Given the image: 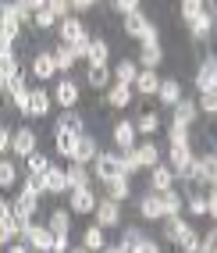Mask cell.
Segmentation results:
<instances>
[{
  "mask_svg": "<svg viewBox=\"0 0 217 253\" xmlns=\"http://www.w3.org/2000/svg\"><path fill=\"white\" fill-rule=\"evenodd\" d=\"M82 139V125H72V122H57V132H54V143H57V154L61 157H75V146Z\"/></svg>",
  "mask_w": 217,
  "mask_h": 253,
  "instance_id": "6da1fadb",
  "label": "cell"
},
{
  "mask_svg": "<svg viewBox=\"0 0 217 253\" xmlns=\"http://www.w3.org/2000/svg\"><path fill=\"white\" fill-rule=\"evenodd\" d=\"M125 32H128V36H136V40H143V43H153V40H157V25L146 22L139 11L125 14Z\"/></svg>",
  "mask_w": 217,
  "mask_h": 253,
  "instance_id": "7a4b0ae2",
  "label": "cell"
},
{
  "mask_svg": "<svg viewBox=\"0 0 217 253\" xmlns=\"http://www.w3.org/2000/svg\"><path fill=\"white\" fill-rule=\"evenodd\" d=\"M96 217H100V225L104 228H114L121 221V207H118V200L107 196V200H96Z\"/></svg>",
  "mask_w": 217,
  "mask_h": 253,
  "instance_id": "3957f363",
  "label": "cell"
},
{
  "mask_svg": "<svg viewBox=\"0 0 217 253\" xmlns=\"http://www.w3.org/2000/svg\"><path fill=\"white\" fill-rule=\"evenodd\" d=\"M25 239H29V246H36V250H54V232L50 228H43V225H25Z\"/></svg>",
  "mask_w": 217,
  "mask_h": 253,
  "instance_id": "277c9868",
  "label": "cell"
},
{
  "mask_svg": "<svg viewBox=\"0 0 217 253\" xmlns=\"http://www.w3.org/2000/svg\"><path fill=\"white\" fill-rule=\"evenodd\" d=\"M196 89L207 93V89H217V57H207L203 68L196 72Z\"/></svg>",
  "mask_w": 217,
  "mask_h": 253,
  "instance_id": "5b68a950",
  "label": "cell"
},
{
  "mask_svg": "<svg viewBox=\"0 0 217 253\" xmlns=\"http://www.w3.org/2000/svg\"><path fill=\"white\" fill-rule=\"evenodd\" d=\"M96 175L100 178H114V175H125L121 171V157H114V154H96Z\"/></svg>",
  "mask_w": 217,
  "mask_h": 253,
  "instance_id": "8992f818",
  "label": "cell"
},
{
  "mask_svg": "<svg viewBox=\"0 0 217 253\" xmlns=\"http://www.w3.org/2000/svg\"><path fill=\"white\" fill-rule=\"evenodd\" d=\"M72 211H75V214L96 211V196L89 193V185H78V189H72Z\"/></svg>",
  "mask_w": 217,
  "mask_h": 253,
  "instance_id": "52a82bcc",
  "label": "cell"
},
{
  "mask_svg": "<svg viewBox=\"0 0 217 253\" xmlns=\"http://www.w3.org/2000/svg\"><path fill=\"white\" fill-rule=\"evenodd\" d=\"M11 150H14L18 157H29V154H36V132H29V128L14 132V136H11Z\"/></svg>",
  "mask_w": 217,
  "mask_h": 253,
  "instance_id": "ba28073f",
  "label": "cell"
},
{
  "mask_svg": "<svg viewBox=\"0 0 217 253\" xmlns=\"http://www.w3.org/2000/svg\"><path fill=\"white\" fill-rule=\"evenodd\" d=\"M54 100L61 107H75L78 104V86L72 79H64V82H57V89H54Z\"/></svg>",
  "mask_w": 217,
  "mask_h": 253,
  "instance_id": "9c48e42d",
  "label": "cell"
},
{
  "mask_svg": "<svg viewBox=\"0 0 217 253\" xmlns=\"http://www.w3.org/2000/svg\"><path fill=\"white\" fill-rule=\"evenodd\" d=\"M86 36H89V32L82 29V22H78V18H64V22H61V40L68 43V46H75L78 40H86Z\"/></svg>",
  "mask_w": 217,
  "mask_h": 253,
  "instance_id": "30bf717a",
  "label": "cell"
},
{
  "mask_svg": "<svg viewBox=\"0 0 217 253\" xmlns=\"http://www.w3.org/2000/svg\"><path fill=\"white\" fill-rule=\"evenodd\" d=\"M139 214L149 217V221H153V217H164V204H160V193H157V189L146 193V196L139 200Z\"/></svg>",
  "mask_w": 217,
  "mask_h": 253,
  "instance_id": "8fae6325",
  "label": "cell"
},
{
  "mask_svg": "<svg viewBox=\"0 0 217 253\" xmlns=\"http://www.w3.org/2000/svg\"><path fill=\"white\" fill-rule=\"evenodd\" d=\"M149 182H153V189H157V193L171 189V182H175V168H168V164H153V175H149Z\"/></svg>",
  "mask_w": 217,
  "mask_h": 253,
  "instance_id": "7c38bea8",
  "label": "cell"
},
{
  "mask_svg": "<svg viewBox=\"0 0 217 253\" xmlns=\"http://www.w3.org/2000/svg\"><path fill=\"white\" fill-rule=\"evenodd\" d=\"M36 193H29V189H22V196H18V204H14V214L22 217V221H32V214H36Z\"/></svg>",
  "mask_w": 217,
  "mask_h": 253,
  "instance_id": "4fadbf2b",
  "label": "cell"
},
{
  "mask_svg": "<svg viewBox=\"0 0 217 253\" xmlns=\"http://www.w3.org/2000/svg\"><path fill=\"white\" fill-rule=\"evenodd\" d=\"M43 175H46V193H64L68 189V171H61V168L50 164Z\"/></svg>",
  "mask_w": 217,
  "mask_h": 253,
  "instance_id": "5bb4252c",
  "label": "cell"
},
{
  "mask_svg": "<svg viewBox=\"0 0 217 253\" xmlns=\"http://www.w3.org/2000/svg\"><path fill=\"white\" fill-rule=\"evenodd\" d=\"M196 122V100H178L175 104V125H192Z\"/></svg>",
  "mask_w": 217,
  "mask_h": 253,
  "instance_id": "9a60e30c",
  "label": "cell"
},
{
  "mask_svg": "<svg viewBox=\"0 0 217 253\" xmlns=\"http://www.w3.org/2000/svg\"><path fill=\"white\" fill-rule=\"evenodd\" d=\"M132 89H139L143 96H149V93H157V89H160V79L153 75V68H146V72H139L136 82H132Z\"/></svg>",
  "mask_w": 217,
  "mask_h": 253,
  "instance_id": "2e32d148",
  "label": "cell"
},
{
  "mask_svg": "<svg viewBox=\"0 0 217 253\" xmlns=\"http://www.w3.org/2000/svg\"><path fill=\"white\" fill-rule=\"evenodd\" d=\"M189 25H192V36H196V40H207V36H210V25H214V11H199Z\"/></svg>",
  "mask_w": 217,
  "mask_h": 253,
  "instance_id": "e0dca14e",
  "label": "cell"
},
{
  "mask_svg": "<svg viewBox=\"0 0 217 253\" xmlns=\"http://www.w3.org/2000/svg\"><path fill=\"white\" fill-rule=\"evenodd\" d=\"M57 72V61H54V54H39L36 61H32V75L36 79H50Z\"/></svg>",
  "mask_w": 217,
  "mask_h": 253,
  "instance_id": "ac0fdd59",
  "label": "cell"
},
{
  "mask_svg": "<svg viewBox=\"0 0 217 253\" xmlns=\"http://www.w3.org/2000/svg\"><path fill=\"white\" fill-rule=\"evenodd\" d=\"M189 164H192L189 146H171V168H175V175H185Z\"/></svg>",
  "mask_w": 217,
  "mask_h": 253,
  "instance_id": "d6986e66",
  "label": "cell"
},
{
  "mask_svg": "<svg viewBox=\"0 0 217 253\" xmlns=\"http://www.w3.org/2000/svg\"><path fill=\"white\" fill-rule=\"evenodd\" d=\"M114 143H118L121 150H132V146H136V125H132V122H121L118 128H114Z\"/></svg>",
  "mask_w": 217,
  "mask_h": 253,
  "instance_id": "ffe728a7",
  "label": "cell"
},
{
  "mask_svg": "<svg viewBox=\"0 0 217 253\" xmlns=\"http://www.w3.org/2000/svg\"><path fill=\"white\" fill-rule=\"evenodd\" d=\"M46 111H50V96H46L43 89H32V96H29V114H32V118H46Z\"/></svg>",
  "mask_w": 217,
  "mask_h": 253,
  "instance_id": "44dd1931",
  "label": "cell"
},
{
  "mask_svg": "<svg viewBox=\"0 0 217 253\" xmlns=\"http://www.w3.org/2000/svg\"><path fill=\"white\" fill-rule=\"evenodd\" d=\"M136 154H139V168H153V164H160V150H157V143H139Z\"/></svg>",
  "mask_w": 217,
  "mask_h": 253,
  "instance_id": "7402d4cb",
  "label": "cell"
},
{
  "mask_svg": "<svg viewBox=\"0 0 217 253\" xmlns=\"http://www.w3.org/2000/svg\"><path fill=\"white\" fill-rule=\"evenodd\" d=\"M139 61L146 64V68H157V64L164 61V50H160V43L153 40V43H143V54H139Z\"/></svg>",
  "mask_w": 217,
  "mask_h": 253,
  "instance_id": "603a6c76",
  "label": "cell"
},
{
  "mask_svg": "<svg viewBox=\"0 0 217 253\" xmlns=\"http://www.w3.org/2000/svg\"><path fill=\"white\" fill-rule=\"evenodd\" d=\"M107 100H110V107H125L128 100H132V86H128V82H114Z\"/></svg>",
  "mask_w": 217,
  "mask_h": 253,
  "instance_id": "cb8c5ba5",
  "label": "cell"
},
{
  "mask_svg": "<svg viewBox=\"0 0 217 253\" xmlns=\"http://www.w3.org/2000/svg\"><path fill=\"white\" fill-rule=\"evenodd\" d=\"M104 185H107V196H114V200H125L128 196V175H114Z\"/></svg>",
  "mask_w": 217,
  "mask_h": 253,
  "instance_id": "d4e9b609",
  "label": "cell"
},
{
  "mask_svg": "<svg viewBox=\"0 0 217 253\" xmlns=\"http://www.w3.org/2000/svg\"><path fill=\"white\" fill-rule=\"evenodd\" d=\"M78 185H89V175H86V164L75 161L68 168V189H78Z\"/></svg>",
  "mask_w": 217,
  "mask_h": 253,
  "instance_id": "484cf974",
  "label": "cell"
},
{
  "mask_svg": "<svg viewBox=\"0 0 217 253\" xmlns=\"http://www.w3.org/2000/svg\"><path fill=\"white\" fill-rule=\"evenodd\" d=\"M54 61H57V72H68L78 57H75V50H72L68 43H61V46H57V54H54Z\"/></svg>",
  "mask_w": 217,
  "mask_h": 253,
  "instance_id": "4316f807",
  "label": "cell"
},
{
  "mask_svg": "<svg viewBox=\"0 0 217 253\" xmlns=\"http://www.w3.org/2000/svg\"><path fill=\"white\" fill-rule=\"evenodd\" d=\"M114 75H118V82H136L139 79V68H136V61H118V68H114Z\"/></svg>",
  "mask_w": 217,
  "mask_h": 253,
  "instance_id": "83f0119b",
  "label": "cell"
},
{
  "mask_svg": "<svg viewBox=\"0 0 217 253\" xmlns=\"http://www.w3.org/2000/svg\"><path fill=\"white\" fill-rule=\"evenodd\" d=\"M93 157H96V143H93L89 136H82L78 146H75V157H72V161H82V164H86V161H93Z\"/></svg>",
  "mask_w": 217,
  "mask_h": 253,
  "instance_id": "f1b7e54d",
  "label": "cell"
},
{
  "mask_svg": "<svg viewBox=\"0 0 217 253\" xmlns=\"http://www.w3.org/2000/svg\"><path fill=\"white\" fill-rule=\"evenodd\" d=\"M50 232H54L57 239H68V214H64V211L50 214Z\"/></svg>",
  "mask_w": 217,
  "mask_h": 253,
  "instance_id": "f546056e",
  "label": "cell"
},
{
  "mask_svg": "<svg viewBox=\"0 0 217 253\" xmlns=\"http://www.w3.org/2000/svg\"><path fill=\"white\" fill-rule=\"evenodd\" d=\"M185 232H189V225L181 221L178 214H168V232H164V235H168L171 243H178V239H181V235H185Z\"/></svg>",
  "mask_w": 217,
  "mask_h": 253,
  "instance_id": "4dcf8cb0",
  "label": "cell"
},
{
  "mask_svg": "<svg viewBox=\"0 0 217 253\" xmlns=\"http://www.w3.org/2000/svg\"><path fill=\"white\" fill-rule=\"evenodd\" d=\"M157 93H160V100H164V104H171V107H175L178 100H181V93H178V82H175V79L160 82V89H157Z\"/></svg>",
  "mask_w": 217,
  "mask_h": 253,
  "instance_id": "1f68e13d",
  "label": "cell"
},
{
  "mask_svg": "<svg viewBox=\"0 0 217 253\" xmlns=\"http://www.w3.org/2000/svg\"><path fill=\"white\" fill-rule=\"evenodd\" d=\"M160 204H164V217H168V214H178V211H181V196H178L175 189H164V193H160Z\"/></svg>",
  "mask_w": 217,
  "mask_h": 253,
  "instance_id": "d6a6232c",
  "label": "cell"
},
{
  "mask_svg": "<svg viewBox=\"0 0 217 253\" xmlns=\"http://www.w3.org/2000/svg\"><path fill=\"white\" fill-rule=\"evenodd\" d=\"M107 82H110V72H107V64H93V68H89V86L104 89Z\"/></svg>",
  "mask_w": 217,
  "mask_h": 253,
  "instance_id": "836d02e7",
  "label": "cell"
},
{
  "mask_svg": "<svg viewBox=\"0 0 217 253\" xmlns=\"http://www.w3.org/2000/svg\"><path fill=\"white\" fill-rule=\"evenodd\" d=\"M86 61H93V64H107V43H104V40H93Z\"/></svg>",
  "mask_w": 217,
  "mask_h": 253,
  "instance_id": "e575fe53",
  "label": "cell"
},
{
  "mask_svg": "<svg viewBox=\"0 0 217 253\" xmlns=\"http://www.w3.org/2000/svg\"><path fill=\"white\" fill-rule=\"evenodd\" d=\"M86 250H104V225L86 228Z\"/></svg>",
  "mask_w": 217,
  "mask_h": 253,
  "instance_id": "d590c367",
  "label": "cell"
},
{
  "mask_svg": "<svg viewBox=\"0 0 217 253\" xmlns=\"http://www.w3.org/2000/svg\"><path fill=\"white\" fill-rule=\"evenodd\" d=\"M181 178H189V182H207V164H203V161H192L189 171L181 175Z\"/></svg>",
  "mask_w": 217,
  "mask_h": 253,
  "instance_id": "8d00e7d4",
  "label": "cell"
},
{
  "mask_svg": "<svg viewBox=\"0 0 217 253\" xmlns=\"http://www.w3.org/2000/svg\"><path fill=\"white\" fill-rule=\"evenodd\" d=\"M25 189L29 193H46V175H36V171H29V178H25Z\"/></svg>",
  "mask_w": 217,
  "mask_h": 253,
  "instance_id": "74e56055",
  "label": "cell"
},
{
  "mask_svg": "<svg viewBox=\"0 0 217 253\" xmlns=\"http://www.w3.org/2000/svg\"><path fill=\"white\" fill-rule=\"evenodd\" d=\"M121 171L132 175V171H139V154H136V146L125 150V157H121Z\"/></svg>",
  "mask_w": 217,
  "mask_h": 253,
  "instance_id": "f35d334b",
  "label": "cell"
},
{
  "mask_svg": "<svg viewBox=\"0 0 217 253\" xmlns=\"http://www.w3.org/2000/svg\"><path fill=\"white\" fill-rule=\"evenodd\" d=\"M0 75H4V82H11L14 75H18V64H14V54L0 57Z\"/></svg>",
  "mask_w": 217,
  "mask_h": 253,
  "instance_id": "ab89813d",
  "label": "cell"
},
{
  "mask_svg": "<svg viewBox=\"0 0 217 253\" xmlns=\"http://www.w3.org/2000/svg\"><path fill=\"white\" fill-rule=\"evenodd\" d=\"M178 246L192 253V250H203V239H199V235H196V232L189 228V232H185V235H181V239H178Z\"/></svg>",
  "mask_w": 217,
  "mask_h": 253,
  "instance_id": "60d3db41",
  "label": "cell"
},
{
  "mask_svg": "<svg viewBox=\"0 0 217 253\" xmlns=\"http://www.w3.org/2000/svg\"><path fill=\"white\" fill-rule=\"evenodd\" d=\"M199 11H203V0H181V18L185 22H192Z\"/></svg>",
  "mask_w": 217,
  "mask_h": 253,
  "instance_id": "b9f144b4",
  "label": "cell"
},
{
  "mask_svg": "<svg viewBox=\"0 0 217 253\" xmlns=\"http://www.w3.org/2000/svg\"><path fill=\"white\" fill-rule=\"evenodd\" d=\"M168 143H171V146H189V139H185V125H171Z\"/></svg>",
  "mask_w": 217,
  "mask_h": 253,
  "instance_id": "7bdbcfd3",
  "label": "cell"
},
{
  "mask_svg": "<svg viewBox=\"0 0 217 253\" xmlns=\"http://www.w3.org/2000/svg\"><path fill=\"white\" fill-rule=\"evenodd\" d=\"M199 107H203L207 114H217V89H207L203 96H199Z\"/></svg>",
  "mask_w": 217,
  "mask_h": 253,
  "instance_id": "ee69618b",
  "label": "cell"
},
{
  "mask_svg": "<svg viewBox=\"0 0 217 253\" xmlns=\"http://www.w3.org/2000/svg\"><path fill=\"white\" fill-rule=\"evenodd\" d=\"M14 178H18V171H14L11 161H0V185H11Z\"/></svg>",
  "mask_w": 217,
  "mask_h": 253,
  "instance_id": "f6af8a7d",
  "label": "cell"
},
{
  "mask_svg": "<svg viewBox=\"0 0 217 253\" xmlns=\"http://www.w3.org/2000/svg\"><path fill=\"white\" fill-rule=\"evenodd\" d=\"M157 128H160L157 114H139V132H146V136H149V132H157Z\"/></svg>",
  "mask_w": 217,
  "mask_h": 253,
  "instance_id": "bcb514c9",
  "label": "cell"
},
{
  "mask_svg": "<svg viewBox=\"0 0 217 253\" xmlns=\"http://www.w3.org/2000/svg\"><path fill=\"white\" fill-rule=\"evenodd\" d=\"M54 22H57V14L50 11V7H39V11H36V25H39V29H50Z\"/></svg>",
  "mask_w": 217,
  "mask_h": 253,
  "instance_id": "7dc6e473",
  "label": "cell"
},
{
  "mask_svg": "<svg viewBox=\"0 0 217 253\" xmlns=\"http://www.w3.org/2000/svg\"><path fill=\"white\" fill-rule=\"evenodd\" d=\"M50 168V161L43 157V154H29V171H36V175H43Z\"/></svg>",
  "mask_w": 217,
  "mask_h": 253,
  "instance_id": "c3c4849f",
  "label": "cell"
},
{
  "mask_svg": "<svg viewBox=\"0 0 217 253\" xmlns=\"http://www.w3.org/2000/svg\"><path fill=\"white\" fill-rule=\"evenodd\" d=\"M46 7L57 14V18H64L68 14V7H72V0H46Z\"/></svg>",
  "mask_w": 217,
  "mask_h": 253,
  "instance_id": "681fc988",
  "label": "cell"
},
{
  "mask_svg": "<svg viewBox=\"0 0 217 253\" xmlns=\"http://www.w3.org/2000/svg\"><path fill=\"white\" fill-rule=\"evenodd\" d=\"M139 243H143V235H136V232H125L121 250H139Z\"/></svg>",
  "mask_w": 217,
  "mask_h": 253,
  "instance_id": "f907efd6",
  "label": "cell"
},
{
  "mask_svg": "<svg viewBox=\"0 0 217 253\" xmlns=\"http://www.w3.org/2000/svg\"><path fill=\"white\" fill-rule=\"evenodd\" d=\"M203 250H207V253H217V228H210V232L203 235Z\"/></svg>",
  "mask_w": 217,
  "mask_h": 253,
  "instance_id": "816d5d0a",
  "label": "cell"
},
{
  "mask_svg": "<svg viewBox=\"0 0 217 253\" xmlns=\"http://www.w3.org/2000/svg\"><path fill=\"white\" fill-rule=\"evenodd\" d=\"M189 211H192V214H207V200H203V196H192V200H189Z\"/></svg>",
  "mask_w": 217,
  "mask_h": 253,
  "instance_id": "f5cc1de1",
  "label": "cell"
},
{
  "mask_svg": "<svg viewBox=\"0 0 217 253\" xmlns=\"http://www.w3.org/2000/svg\"><path fill=\"white\" fill-rule=\"evenodd\" d=\"M14 217V207L7 204V200H0V221H11Z\"/></svg>",
  "mask_w": 217,
  "mask_h": 253,
  "instance_id": "db71d44e",
  "label": "cell"
},
{
  "mask_svg": "<svg viewBox=\"0 0 217 253\" xmlns=\"http://www.w3.org/2000/svg\"><path fill=\"white\" fill-rule=\"evenodd\" d=\"M118 11H125V14L139 11V0H118Z\"/></svg>",
  "mask_w": 217,
  "mask_h": 253,
  "instance_id": "11a10c76",
  "label": "cell"
},
{
  "mask_svg": "<svg viewBox=\"0 0 217 253\" xmlns=\"http://www.w3.org/2000/svg\"><path fill=\"white\" fill-rule=\"evenodd\" d=\"M207 214H210V217H217V189L207 196Z\"/></svg>",
  "mask_w": 217,
  "mask_h": 253,
  "instance_id": "9f6ffc18",
  "label": "cell"
},
{
  "mask_svg": "<svg viewBox=\"0 0 217 253\" xmlns=\"http://www.w3.org/2000/svg\"><path fill=\"white\" fill-rule=\"evenodd\" d=\"M11 146V132L4 128V125H0V154H4V150Z\"/></svg>",
  "mask_w": 217,
  "mask_h": 253,
  "instance_id": "6f0895ef",
  "label": "cell"
},
{
  "mask_svg": "<svg viewBox=\"0 0 217 253\" xmlns=\"http://www.w3.org/2000/svg\"><path fill=\"white\" fill-rule=\"evenodd\" d=\"M7 54H11V36L0 32V57H7Z\"/></svg>",
  "mask_w": 217,
  "mask_h": 253,
  "instance_id": "680465c9",
  "label": "cell"
},
{
  "mask_svg": "<svg viewBox=\"0 0 217 253\" xmlns=\"http://www.w3.org/2000/svg\"><path fill=\"white\" fill-rule=\"evenodd\" d=\"M89 4H93V0H72V7H75V11H86Z\"/></svg>",
  "mask_w": 217,
  "mask_h": 253,
  "instance_id": "91938a15",
  "label": "cell"
},
{
  "mask_svg": "<svg viewBox=\"0 0 217 253\" xmlns=\"http://www.w3.org/2000/svg\"><path fill=\"white\" fill-rule=\"evenodd\" d=\"M25 4H29L32 11H39V7H46V0H25Z\"/></svg>",
  "mask_w": 217,
  "mask_h": 253,
  "instance_id": "94428289",
  "label": "cell"
},
{
  "mask_svg": "<svg viewBox=\"0 0 217 253\" xmlns=\"http://www.w3.org/2000/svg\"><path fill=\"white\" fill-rule=\"evenodd\" d=\"M0 89H7V82H4V75H0Z\"/></svg>",
  "mask_w": 217,
  "mask_h": 253,
  "instance_id": "6125c7cd",
  "label": "cell"
},
{
  "mask_svg": "<svg viewBox=\"0 0 217 253\" xmlns=\"http://www.w3.org/2000/svg\"><path fill=\"white\" fill-rule=\"evenodd\" d=\"M214 189H217V178H214Z\"/></svg>",
  "mask_w": 217,
  "mask_h": 253,
  "instance_id": "be15d7a7",
  "label": "cell"
}]
</instances>
